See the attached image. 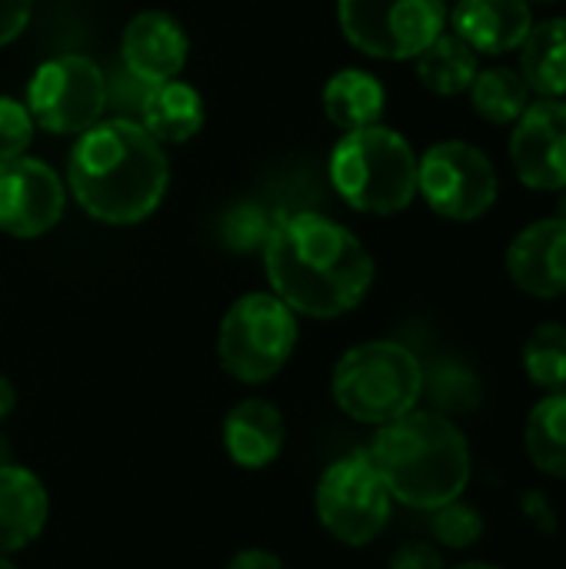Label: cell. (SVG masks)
I'll return each mask as SVG.
<instances>
[{
	"label": "cell",
	"instance_id": "cell-19",
	"mask_svg": "<svg viewBox=\"0 0 566 569\" xmlns=\"http://www.w3.org/2000/svg\"><path fill=\"white\" fill-rule=\"evenodd\" d=\"M520 77L537 100L566 97V17L534 20L530 33L517 47Z\"/></svg>",
	"mask_w": 566,
	"mask_h": 569
},
{
	"label": "cell",
	"instance_id": "cell-32",
	"mask_svg": "<svg viewBox=\"0 0 566 569\" xmlns=\"http://www.w3.org/2000/svg\"><path fill=\"white\" fill-rule=\"evenodd\" d=\"M224 569H287V567H284V560H280L274 550H264V547H247V550L234 553V557L227 560V567Z\"/></svg>",
	"mask_w": 566,
	"mask_h": 569
},
{
	"label": "cell",
	"instance_id": "cell-2",
	"mask_svg": "<svg viewBox=\"0 0 566 569\" xmlns=\"http://www.w3.org/2000/svg\"><path fill=\"white\" fill-rule=\"evenodd\" d=\"M170 183L163 143L140 120L110 117L83 130L67 160V190L100 223L130 227L147 220Z\"/></svg>",
	"mask_w": 566,
	"mask_h": 569
},
{
	"label": "cell",
	"instance_id": "cell-14",
	"mask_svg": "<svg viewBox=\"0 0 566 569\" xmlns=\"http://www.w3.org/2000/svg\"><path fill=\"white\" fill-rule=\"evenodd\" d=\"M507 277L527 297H566V220L544 217L524 227L507 247Z\"/></svg>",
	"mask_w": 566,
	"mask_h": 569
},
{
	"label": "cell",
	"instance_id": "cell-9",
	"mask_svg": "<svg viewBox=\"0 0 566 569\" xmlns=\"http://www.w3.org/2000/svg\"><path fill=\"white\" fill-rule=\"evenodd\" d=\"M417 193L437 217L474 223L494 210L500 177L480 147L467 140H440L417 157Z\"/></svg>",
	"mask_w": 566,
	"mask_h": 569
},
{
	"label": "cell",
	"instance_id": "cell-18",
	"mask_svg": "<svg viewBox=\"0 0 566 569\" xmlns=\"http://www.w3.org/2000/svg\"><path fill=\"white\" fill-rule=\"evenodd\" d=\"M137 113H140V127L157 143H187L190 137L200 133V127L207 120L203 97L183 80L143 87Z\"/></svg>",
	"mask_w": 566,
	"mask_h": 569
},
{
	"label": "cell",
	"instance_id": "cell-23",
	"mask_svg": "<svg viewBox=\"0 0 566 569\" xmlns=\"http://www.w3.org/2000/svg\"><path fill=\"white\" fill-rule=\"evenodd\" d=\"M470 103L477 110V117H484L494 127H514L520 120V113L530 107V87L524 83L517 67H480L477 80L470 83Z\"/></svg>",
	"mask_w": 566,
	"mask_h": 569
},
{
	"label": "cell",
	"instance_id": "cell-26",
	"mask_svg": "<svg viewBox=\"0 0 566 569\" xmlns=\"http://www.w3.org/2000/svg\"><path fill=\"white\" fill-rule=\"evenodd\" d=\"M277 213L257 200H240L220 217V243L234 253H257L270 240Z\"/></svg>",
	"mask_w": 566,
	"mask_h": 569
},
{
	"label": "cell",
	"instance_id": "cell-29",
	"mask_svg": "<svg viewBox=\"0 0 566 569\" xmlns=\"http://www.w3.org/2000/svg\"><path fill=\"white\" fill-rule=\"evenodd\" d=\"M33 13V0H0V47L13 43Z\"/></svg>",
	"mask_w": 566,
	"mask_h": 569
},
{
	"label": "cell",
	"instance_id": "cell-6",
	"mask_svg": "<svg viewBox=\"0 0 566 569\" xmlns=\"http://www.w3.org/2000/svg\"><path fill=\"white\" fill-rule=\"evenodd\" d=\"M297 313L277 293H244L217 330V360L237 383L274 380L297 350Z\"/></svg>",
	"mask_w": 566,
	"mask_h": 569
},
{
	"label": "cell",
	"instance_id": "cell-31",
	"mask_svg": "<svg viewBox=\"0 0 566 569\" xmlns=\"http://www.w3.org/2000/svg\"><path fill=\"white\" fill-rule=\"evenodd\" d=\"M520 510H524V517H527L540 533H557V510H554V503H550L540 490H530V493L520 500Z\"/></svg>",
	"mask_w": 566,
	"mask_h": 569
},
{
	"label": "cell",
	"instance_id": "cell-7",
	"mask_svg": "<svg viewBox=\"0 0 566 569\" xmlns=\"http://www.w3.org/2000/svg\"><path fill=\"white\" fill-rule=\"evenodd\" d=\"M320 527L344 547H370L390 523L394 497L367 453L334 460L314 490Z\"/></svg>",
	"mask_w": 566,
	"mask_h": 569
},
{
	"label": "cell",
	"instance_id": "cell-15",
	"mask_svg": "<svg viewBox=\"0 0 566 569\" xmlns=\"http://www.w3.org/2000/svg\"><path fill=\"white\" fill-rule=\"evenodd\" d=\"M220 437L230 463L257 473L280 460L287 443V423L277 403L264 397H244L227 410L220 423Z\"/></svg>",
	"mask_w": 566,
	"mask_h": 569
},
{
	"label": "cell",
	"instance_id": "cell-11",
	"mask_svg": "<svg viewBox=\"0 0 566 569\" xmlns=\"http://www.w3.org/2000/svg\"><path fill=\"white\" fill-rule=\"evenodd\" d=\"M67 203V187L53 167L33 157L0 163V230L17 240H37L50 233Z\"/></svg>",
	"mask_w": 566,
	"mask_h": 569
},
{
	"label": "cell",
	"instance_id": "cell-37",
	"mask_svg": "<svg viewBox=\"0 0 566 569\" xmlns=\"http://www.w3.org/2000/svg\"><path fill=\"white\" fill-rule=\"evenodd\" d=\"M534 3H557V0H534Z\"/></svg>",
	"mask_w": 566,
	"mask_h": 569
},
{
	"label": "cell",
	"instance_id": "cell-16",
	"mask_svg": "<svg viewBox=\"0 0 566 569\" xmlns=\"http://www.w3.org/2000/svg\"><path fill=\"white\" fill-rule=\"evenodd\" d=\"M447 20L480 57H500L524 43L534 27V10L530 0H457Z\"/></svg>",
	"mask_w": 566,
	"mask_h": 569
},
{
	"label": "cell",
	"instance_id": "cell-21",
	"mask_svg": "<svg viewBox=\"0 0 566 569\" xmlns=\"http://www.w3.org/2000/svg\"><path fill=\"white\" fill-rule=\"evenodd\" d=\"M417 80L437 97H460L480 73V53L467 47L457 33H440L427 50L414 57Z\"/></svg>",
	"mask_w": 566,
	"mask_h": 569
},
{
	"label": "cell",
	"instance_id": "cell-30",
	"mask_svg": "<svg viewBox=\"0 0 566 569\" xmlns=\"http://www.w3.org/2000/svg\"><path fill=\"white\" fill-rule=\"evenodd\" d=\"M387 569H444V557L430 543H407L390 557Z\"/></svg>",
	"mask_w": 566,
	"mask_h": 569
},
{
	"label": "cell",
	"instance_id": "cell-17",
	"mask_svg": "<svg viewBox=\"0 0 566 569\" xmlns=\"http://www.w3.org/2000/svg\"><path fill=\"white\" fill-rule=\"evenodd\" d=\"M50 520L43 480L17 463H0V557H13L40 540Z\"/></svg>",
	"mask_w": 566,
	"mask_h": 569
},
{
	"label": "cell",
	"instance_id": "cell-12",
	"mask_svg": "<svg viewBox=\"0 0 566 569\" xmlns=\"http://www.w3.org/2000/svg\"><path fill=\"white\" fill-rule=\"evenodd\" d=\"M517 180L537 193L566 187V100H530L510 133Z\"/></svg>",
	"mask_w": 566,
	"mask_h": 569
},
{
	"label": "cell",
	"instance_id": "cell-13",
	"mask_svg": "<svg viewBox=\"0 0 566 569\" xmlns=\"http://www.w3.org/2000/svg\"><path fill=\"white\" fill-rule=\"evenodd\" d=\"M190 40L177 17L163 10H143L130 17L120 37V57L127 67V77L137 80L140 87L167 83L177 80L180 70L187 67Z\"/></svg>",
	"mask_w": 566,
	"mask_h": 569
},
{
	"label": "cell",
	"instance_id": "cell-1",
	"mask_svg": "<svg viewBox=\"0 0 566 569\" xmlns=\"http://www.w3.org/2000/svg\"><path fill=\"white\" fill-rule=\"evenodd\" d=\"M260 253L270 293H277L297 317H344L367 300L377 277L374 257L360 237L314 210L277 213Z\"/></svg>",
	"mask_w": 566,
	"mask_h": 569
},
{
	"label": "cell",
	"instance_id": "cell-34",
	"mask_svg": "<svg viewBox=\"0 0 566 569\" xmlns=\"http://www.w3.org/2000/svg\"><path fill=\"white\" fill-rule=\"evenodd\" d=\"M557 193H560V197H557V217L566 220V187L564 190H557Z\"/></svg>",
	"mask_w": 566,
	"mask_h": 569
},
{
	"label": "cell",
	"instance_id": "cell-24",
	"mask_svg": "<svg viewBox=\"0 0 566 569\" xmlns=\"http://www.w3.org/2000/svg\"><path fill=\"white\" fill-rule=\"evenodd\" d=\"M524 373L544 393L566 390V323H540L524 343Z\"/></svg>",
	"mask_w": 566,
	"mask_h": 569
},
{
	"label": "cell",
	"instance_id": "cell-25",
	"mask_svg": "<svg viewBox=\"0 0 566 569\" xmlns=\"http://www.w3.org/2000/svg\"><path fill=\"white\" fill-rule=\"evenodd\" d=\"M424 393L434 400L437 413H470L480 407V380L470 367L457 360H440L424 370Z\"/></svg>",
	"mask_w": 566,
	"mask_h": 569
},
{
	"label": "cell",
	"instance_id": "cell-27",
	"mask_svg": "<svg viewBox=\"0 0 566 569\" xmlns=\"http://www.w3.org/2000/svg\"><path fill=\"white\" fill-rule=\"evenodd\" d=\"M430 530H434V540L440 547H447V550H470L484 537V513L477 507L464 503V500H450V503L434 510Z\"/></svg>",
	"mask_w": 566,
	"mask_h": 569
},
{
	"label": "cell",
	"instance_id": "cell-28",
	"mask_svg": "<svg viewBox=\"0 0 566 569\" xmlns=\"http://www.w3.org/2000/svg\"><path fill=\"white\" fill-rule=\"evenodd\" d=\"M33 140V117L27 103L13 97H0V163L17 160L30 150Z\"/></svg>",
	"mask_w": 566,
	"mask_h": 569
},
{
	"label": "cell",
	"instance_id": "cell-35",
	"mask_svg": "<svg viewBox=\"0 0 566 569\" xmlns=\"http://www.w3.org/2000/svg\"><path fill=\"white\" fill-rule=\"evenodd\" d=\"M457 569H500V567H494V563H484V560H470V563H460Z\"/></svg>",
	"mask_w": 566,
	"mask_h": 569
},
{
	"label": "cell",
	"instance_id": "cell-33",
	"mask_svg": "<svg viewBox=\"0 0 566 569\" xmlns=\"http://www.w3.org/2000/svg\"><path fill=\"white\" fill-rule=\"evenodd\" d=\"M17 410V390L7 377H0V423Z\"/></svg>",
	"mask_w": 566,
	"mask_h": 569
},
{
	"label": "cell",
	"instance_id": "cell-8",
	"mask_svg": "<svg viewBox=\"0 0 566 569\" xmlns=\"http://www.w3.org/2000/svg\"><path fill=\"white\" fill-rule=\"evenodd\" d=\"M447 0H337L344 37L374 60H414L447 27Z\"/></svg>",
	"mask_w": 566,
	"mask_h": 569
},
{
	"label": "cell",
	"instance_id": "cell-20",
	"mask_svg": "<svg viewBox=\"0 0 566 569\" xmlns=\"http://www.w3.org/2000/svg\"><path fill=\"white\" fill-rule=\"evenodd\" d=\"M384 107H387V90L367 70L357 67L337 70L324 87V113L344 133L380 123Z\"/></svg>",
	"mask_w": 566,
	"mask_h": 569
},
{
	"label": "cell",
	"instance_id": "cell-10",
	"mask_svg": "<svg viewBox=\"0 0 566 569\" xmlns=\"http://www.w3.org/2000/svg\"><path fill=\"white\" fill-rule=\"evenodd\" d=\"M107 77L83 53H63L37 67L27 87L33 127L47 133H83L107 110Z\"/></svg>",
	"mask_w": 566,
	"mask_h": 569
},
{
	"label": "cell",
	"instance_id": "cell-5",
	"mask_svg": "<svg viewBox=\"0 0 566 569\" xmlns=\"http://www.w3.org/2000/svg\"><path fill=\"white\" fill-rule=\"evenodd\" d=\"M330 393L350 420L387 427L417 410L424 397V363L397 340H367L337 360Z\"/></svg>",
	"mask_w": 566,
	"mask_h": 569
},
{
	"label": "cell",
	"instance_id": "cell-22",
	"mask_svg": "<svg viewBox=\"0 0 566 569\" xmlns=\"http://www.w3.org/2000/svg\"><path fill=\"white\" fill-rule=\"evenodd\" d=\"M524 447L530 463L554 477L566 480V390L547 393L527 417Z\"/></svg>",
	"mask_w": 566,
	"mask_h": 569
},
{
	"label": "cell",
	"instance_id": "cell-3",
	"mask_svg": "<svg viewBox=\"0 0 566 569\" xmlns=\"http://www.w3.org/2000/svg\"><path fill=\"white\" fill-rule=\"evenodd\" d=\"M364 453L394 503L427 513L460 500L474 473L464 430L437 410H410L400 420L377 427Z\"/></svg>",
	"mask_w": 566,
	"mask_h": 569
},
{
	"label": "cell",
	"instance_id": "cell-4",
	"mask_svg": "<svg viewBox=\"0 0 566 569\" xmlns=\"http://www.w3.org/2000/svg\"><path fill=\"white\" fill-rule=\"evenodd\" d=\"M330 180L354 210L394 217L417 200V153L394 127L347 130L330 153Z\"/></svg>",
	"mask_w": 566,
	"mask_h": 569
},
{
	"label": "cell",
	"instance_id": "cell-36",
	"mask_svg": "<svg viewBox=\"0 0 566 569\" xmlns=\"http://www.w3.org/2000/svg\"><path fill=\"white\" fill-rule=\"evenodd\" d=\"M0 569H17V563L10 557H0Z\"/></svg>",
	"mask_w": 566,
	"mask_h": 569
}]
</instances>
